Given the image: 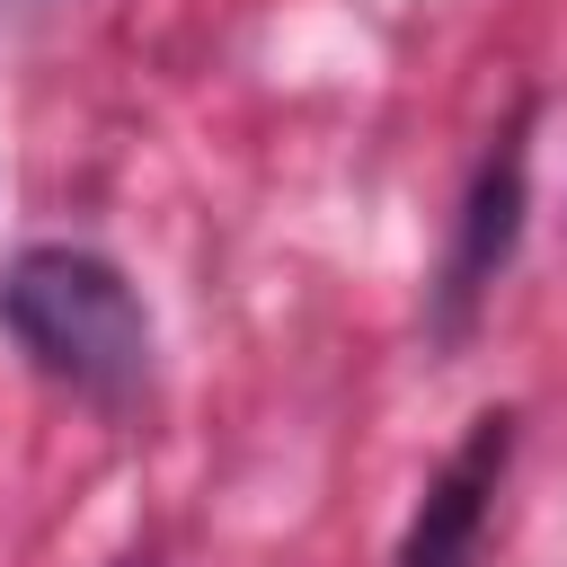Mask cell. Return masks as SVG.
Segmentation results:
<instances>
[{
	"label": "cell",
	"instance_id": "1",
	"mask_svg": "<svg viewBox=\"0 0 567 567\" xmlns=\"http://www.w3.org/2000/svg\"><path fill=\"white\" fill-rule=\"evenodd\" d=\"M0 319L18 346L97 408H133L151 390V310L97 248H27L0 275Z\"/></svg>",
	"mask_w": 567,
	"mask_h": 567
},
{
	"label": "cell",
	"instance_id": "2",
	"mask_svg": "<svg viewBox=\"0 0 567 567\" xmlns=\"http://www.w3.org/2000/svg\"><path fill=\"white\" fill-rule=\"evenodd\" d=\"M523 239V115L487 142L470 195H461V221H452V257H443V284H434V337H461L470 310L487 301V284L505 275Z\"/></svg>",
	"mask_w": 567,
	"mask_h": 567
},
{
	"label": "cell",
	"instance_id": "3",
	"mask_svg": "<svg viewBox=\"0 0 567 567\" xmlns=\"http://www.w3.org/2000/svg\"><path fill=\"white\" fill-rule=\"evenodd\" d=\"M505 461H514V416L505 408L470 416V434L452 443V461L434 470V487L399 540V567H478V532H487V505L505 487Z\"/></svg>",
	"mask_w": 567,
	"mask_h": 567
},
{
	"label": "cell",
	"instance_id": "4",
	"mask_svg": "<svg viewBox=\"0 0 567 567\" xmlns=\"http://www.w3.org/2000/svg\"><path fill=\"white\" fill-rule=\"evenodd\" d=\"M115 567H151V558H115Z\"/></svg>",
	"mask_w": 567,
	"mask_h": 567
}]
</instances>
